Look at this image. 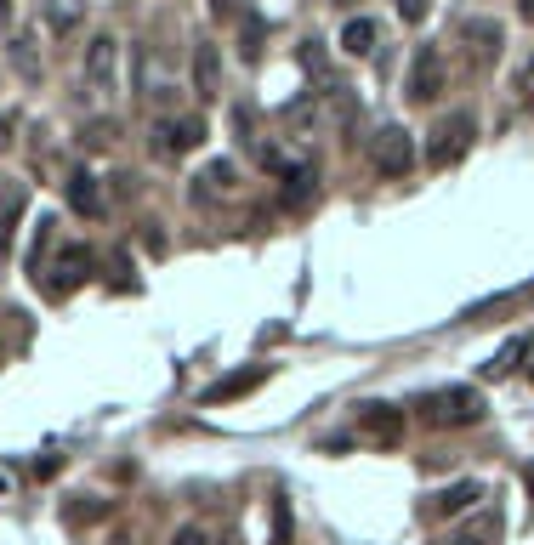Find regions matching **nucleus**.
Returning <instances> with one entry per match:
<instances>
[{"instance_id":"7","label":"nucleus","mask_w":534,"mask_h":545,"mask_svg":"<svg viewBox=\"0 0 534 545\" xmlns=\"http://www.w3.org/2000/svg\"><path fill=\"white\" fill-rule=\"evenodd\" d=\"M438 91H444V57H438V46H421L410 63V97L415 103H438Z\"/></svg>"},{"instance_id":"5","label":"nucleus","mask_w":534,"mask_h":545,"mask_svg":"<svg viewBox=\"0 0 534 545\" xmlns=\"http://www.w3.org/2000/svg\"><path fill=\"white\" fill-rule=\"evenodd\" d=\"M358 438L375 443V449H398L404 443V432H410V421H404V409L392 404H358Z\"/></svg>"},{"instance_id":"4","label":"nucleus","mask_w":534,"mask_h":545,"mask_svg":"<svg viewBox=\"0 0 534 545\" xmlns=\"http://www.w3.org/2000/svg\"><path fill=\"white\" fill-rule=\"evenodd\" d=\"M472 137H478V120H472V114H449V120H438V131H432V142H427L432 171H449V165H461L466 148H472Z\"/></svg>"},{"instance_id":"10","label":"nucleus","mask_w":534,"mask_h":545,"mask_svg":"<svg viewBox=\"0 0 534 545\" xmlns=\"http://www.w3.org/2000/svg\"><path fill=\"white\" fill-rule=\"evenodd\" d=\"M478 500H483V483H472V477H466V483H455V489L432 494V511H438V517H461V511H472Z\"/></svg>"},{"instance_id":"12","label":"nucleus","mask_w":534,"mask_h":545,"mask_svg":"<svg viewBox=\"0 0 534 545\" xmlns=\"http://www.w3.org/2000/svg\"><path fill=\"white\" fill-rule=\"evenodd\" d=\"M466 46H472V63H489V57H500V23L478 18V23H466Z\"/></svg>"},{"instance_id":"15","label":"nucleus","mask_w":534,"mask_h":545,"mask_svg":"<svg viewBox=\"0 0 534 545\" xmlns=\"http://www.w3.org/2000/svg\"><path fill=\"white\" fill-rule=\"evenodd\" d=\"M23 205H29V194H23V188H6V211H0V250H12V233H18Z\"/></svg>"},{"instance_id":"13","label":"nucleus","mask_w":534,"mask_h":545,"mask_svg":"<svg viewBox=\"0 0 534 545\" xmlns=\"http://www.w3.org/2000/svg\"><path fill=\"white\" fill-rule=\"evenodd\" d=\"M375 40H381V29H375L370 18H353L347 29H341V52H347V57H370Z\"/></svg>"},{"instance_id":"2","label":"nucleus","mask_w":534,"mask_h":545,"mask_svg":"<svg viewBox=\"0 0 534 545\" xmlns=\"http://www.w3.org/2000/svg\"><path fill=\"white\" fill-rule=\"evenodd\" d=\"M370 159L375 171L387 176V182H404V176L415 171V137L404 131V125H381L370 137Z\"/></svg>"},{"instance_id":"19","label":"nucleus","mask_w":534,"mask_h":545,"mask_svg":"<svg viewBox=\"0 0 534 545\" xmlns=\"http://www.w3.org/2000/svg\"><path fill=\"white\" fill-rule=\"evenodd\" d=\"M114 137H120V131H114V120H97V125L86 131V142H91V148H114Z\"/></svg>"},{"instance_id":"21","label":"nucleus","mask_w":534,"mask_h":545,"mask_svg":"<svg viewBox=\"0 0 534 545\" xmlns=\"http://www.w3.org/2000/svg\"><path fill=\"white\" fill-rule=\"evenodd\" d=\"M427 12H432V0H398V18L404 23H421Z\"/></svg>"},{"instance_id":"20","label":"nucleus","mask_w":534,"mask_h":545,"mask_svg":"<svg viewBox=\"0 0 534 545\" xmlns=\"http://www.w3.org/2000/svg\"><path fill=\"white\" fill-rule=\"evenodd\" d=\"M239 40H245L239 52H245V57H256V52H262V23H256V18H245V35H239Z\"/></svg>"},{"instance_id":"17","label":"nucleus","mask_w":534,"mask_h":545,"mask_svg":"<svg viewBox=\"0 0 534 545\" xmlns=\"http://www.w3.org/2000/svg\"><path fill=\"white\" fill-rule=\"evenodd\" d=\"M529 347H534L529 335H517V341H506V352H500L495 364H483V370H489V375H512V364H517V358H523Z\"/></svg>"},{"instance_id":"11","label":"nucleus","mask_w":534,"mask_h":545,"mask_svg":"<svg viewBox=\"0 0 534 545\" xmlns=\"http://www.w3.org/2000/svg\"><path fill=\"white\" fill-rule=\"evenodd\" d=\"M69 205L80 216H103V188H97V176H91V171H74L69 176Z\"/></svg>"},{"instance_id":"22","label":"nucleus","mask_w":534,"mask_h":545,"mask_svg":"<svg viewBox=\"0 0 534 545\" xmlns=\"http://www.w3.org/2000/svg\"><path fill=\"white\" fill-rule=\"evenodd\" d=\"M171 545H211V540H205V528L188 523V528H177V540H171Z\"/></svg>"},{"instance_id":"16","label":"nucleus","mask_w":534,"mask_h":545,"mask_svg":"<svg viewBox=\"0 0 534 545\" xmlns=\"http://www.w3.org/2000/svg\"><path fill=\"white\" fill-rule=\"evenodd\" d=\"M194 80H199V97H222V86H216V46H199Z\"/></svg>"},{"instance_id":"8","label":"nucleus","mask_w":534,"mask_h":545,"mask_svg":"<svg viewBox=\"0 0 534 545\" xmlns=\"http://www.w3.org/2000/svg\"><path fill=\"white\" fill-rule=\"evenodd\" d=\"M86 267H91V256H86L80 245H69V250H63V256H57V267H46V273H52V279H46V284H52V296L74 290V284L86 279Z\"/></svg>"},{"instance_id":"18","label":"nucleus","mask_w":534,"mask_h":545,"mask_svg":"<svg viewBox=\"0 0 534 545\" xmlns=\"http://www.w3.org/2000/svg\"><path fill=\"white\" fill-rule=\"evenodd\" d=\"M495 517H478V523H472V528H466V534H455V540H449V545H483V540H489V534H495Z\"/></svg>"},{"instance_id":"26","label":"nucleus","mask_w":534,"mask_h":545,"mask_svg":"<svg viewBox=\"0 0 534 545\" xmlns=\"http://www.w3.org/2000/svg\"><path fill=\"white\" fill-rule=\"evenodd\" d=\"M529 352H534V347H529ZM529 375H534V364H529Z\"/></svg>"},{"instance_id":"3","label":"nucleus","mask_w":534,"mask_h":545,"mask_svg":"<svg viewBox=\"0 0 534 545\" xmlns=\"http://www.w3.org/2000/svg\"><path fill=\"white\" fill-rule=\"evenodd\" d=\"M86 91L97 103H114V91H120V40L114 35H97L86 46Z\"/></svg>"},{"instance_id":"14","label":"nucleus","mask_w":534,"mask_h":545,"mask_svg":"<svg viewBox=\"0 0 534 545\" xmlns=\"http://www.w3.org/2000/svg\"><path fill=\"white\" fill-rule=\"evenodd\" d=\"M233 182H239V171H233L228 159H211V165H205V171H199V199L233 194Z\"/></svg>"},{"instance_id":"23","label":"nucleus","mask_w":534,"mask_h":545,"mask_svg":"<svg viewBox=\"0 0 534 545\" xmlns=\"http://www.w3.org/2000/svg\"><path fill=\"white\" fill-rule=\"evenodd\" d=\"M6 148H12V114L0 108V154H6Z\"/></svg>"},{"instance_id":"9","label":"nucleus","mask_w":534,"mask_h":545,"mask_svg":"<svg viewBox=\"0 0 534 545\" xmlns=\"http://www.w3.org/2000/svg\"><path fill=\"white\" fill-rule=\"evenodd\" d=\"M267 381V364H250V370L228 375V381H216L211 392H205V404H233V398H245L250 387H262Z\"/></svg>"},{"instance_id":"24","label":"nucleus","mask_w":534,"mask_h":545,"mask_svg":"<svg viewBox=\"0 0 534 545\" xmlns=\"http://www.w3.org/2000/svg\"><path fill=\"white\" fill-rule=\"evenodd\" d=\"M211 12L222 18V12H233V0H211Z\"/></svg>"},{"instance_id":"25","label":"nucleus","mask_w":534,"mask_h":545,"mask_svg":"<svg viewBox=\"0 0 534 545\" xmlns=\"http://www.w3.org/2000/svg\"><path fill=\"white\" fill-rule=\"evenodd\" d=\"M6 18H12V0H0V23H6Z\"/></svg>"},{"instance_id":"1","label":"nucleus","mask_w":534,"mask_h":545,"mask_svg":"<svg viewBox=\"0 0 534 545\" xmlns=\"http://www.w3.org/2000/svg\"><path fill=\"white\" fill-rule=\"evenodd\" d=\"M421 421L427 426H478L483 421V392L472 387H444V392H427L421 398Z\"/></svg>"},{"instance_id":"6","label":"nucleus","mask_w":534,"mask_h":545,"mask_svg":"<svg viewBox=\"0 0 534 545\" xmlns=\"http://www.w3.org/2000/svg\"><path fill=\"white\" fill-rule=\"evenodd\" d=\"M199 142H205V120H199V114H177V120L154 125V154H160V159L194 154Z\"/></svg>"}]
</instances>
